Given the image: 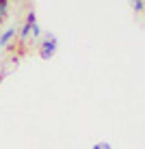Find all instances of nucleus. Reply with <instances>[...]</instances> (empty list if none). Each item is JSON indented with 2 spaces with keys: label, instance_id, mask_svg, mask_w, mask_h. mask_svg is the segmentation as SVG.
<instances>
[{
  "label": "nucleus",
  "instance_id": "f257e3e1",
  "mask_svg": "<svg viewBox=\"0 0 145 149\" xmlns=\"http://www.w3.org/2000/svg\"><path fill=\"white\" fill-rule=\"evenodd\" d=\"M56 52V37L54 35H46L43 37V43H41V50H39V54H41V58H50Z\"/></svg>",
  "mask_w": 145,
  "mask_h": 149
},
{
  "label": "nucleus",
  "instance_id": "6e6552de",
  "mask_svg": "<svg viewBox=\"0 0 145 149\" xmlns=\"http://www.w3.org/2000/svg\"><path fill=\"white\" fill-rule=\"evenodd\" d=\"M143 2H145V0H143Z\"/></svg>",
  "mask_w": 145,
  "mask_h": 149
},
{
  "label": "nucleus",
  "instance_id": "20e7f679",
  "mask_svg": "<svg viewBox=\"0 0 145 149\" xmlns=\"http://www.w3.org/2000/svg\"><path fill=\"white\" fill-rule=\"evenodd\" d=\"M132 9H134V11H143L145 2H143V0H132Z\"/></svg>",
  "mask_w": 145,
  "mask_h": 149
},
{
  "label": "nucleus",
  "instance_id": "423d86ee",
  "mask_svg": "<svg viewBox=\"0 0 145 149\" xmlns=\"http://www.w3.org/2000/svg\"><path fill=\"white\" fill-rule=\"evenodd\" d=\"M26 22H30V24H35V22H37V17H35V11H28V15H26Z\"/></svg>",
  "mask_w": 145,
  "mask_h": 149
},
{
  "label": "nucleus",
  "instance_id": "7ed1b4c3",
  "mask_svg": "<svg viewBox=\"0 0 145 149\" xmlns=\"http://www.w3.org/2000/svg\"><path fill=\"white\" fill-rule=\"evenodd\" d=\"M30 28H33V24L26 22V24L22 26V30H20V41H22V43H26V39L30 37Z\"/></svg>",
  "mask_w": 145,
  "mask_h": 149
},
{
  "label": "nucleus",
  "instance_id": "39448f33",
  "mask_svg": "<svg viewBox=\"0 0 145 149\" xmlns=\"http://www.w3.org/2000/svg\"><path fill=\"white\" fill-rule=\"evenodd\" d=\"M30 35H33V39H39V37H41V30H39V26H37V22H35L33 28H30Z\"/></svg>",
  "mask_w": 145,
  "mask_h": 149
},
{
  "label": "nucleus",
  "instance_id": "0eeeda50",
  "mask_svg": "<svg viewBox=\"0 0 145 149\" xmlns=\"http://www.w3.org/2000/svg\"><path fill=\"white\" fill-rule=\"evenodd\" d=\"M93 149H108V145H106V143H104V145H95Z\"/></svg>",
  "mask_w": 145,
  "mask_h": 149
},
{
  "label": "nucleus",
  "instance_id": "f03ea898",
  "mask_svg": "<svg viewBox=\"0 0 145 149\" xmlns=\"http://www.w3.org/2000/svg\"><path fill=\"white\" fill-rule=\"evenodd\" d=\"M15 33H18L15 28H7V30H4V33L0 35V48H4V45H7L9 41H11V39L15 37Z\"/></svg>",
  "mask_w": 145,
  "mask_h": 149
}]
</instances>
